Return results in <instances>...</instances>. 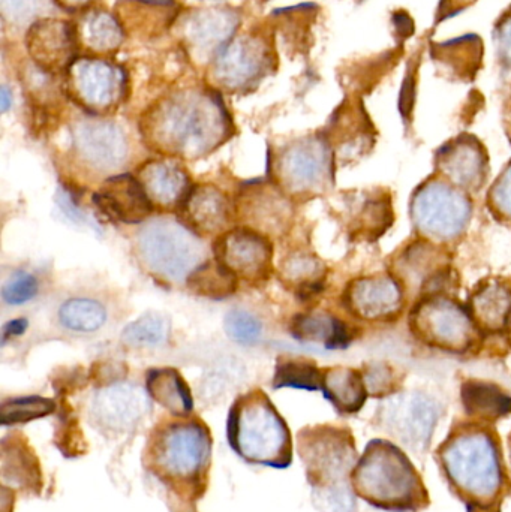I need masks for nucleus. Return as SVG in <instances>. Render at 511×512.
Wrapping results in <instances>:
<instances>
[{
  "label": "nucleus",
  "mask_w": 511,
  "mask_h": 512,
  "mask_svg": "<svg viewBox=\"0 0 511 512\" xmlns=\"http://www.w3.org/2000/svg\"><path fill=\"white\" fill-rule=\"evenodd\" d=\"M224 327L230 339L240 345H255L263 336L260 319L242 309L230 310L225 316Z\"/></svg>",
  "instance_id": "42"
},
{
  "label": "nucleus",
  "mask_w": 511,
  "mask_h": 512,
  "mask_svg": "<svg viewBox=\"0 0 511 512\" xmlns=\"http://www.w3.org/2000/svg\"><path fill=\"white\" fill-rule=\"evenodd\" d=\"M461 400L465 414L471 421L494 424L511 414V396L503 388L492 382H464L461 387Z\"/></svg>",
  "instance_id": "31"
},
{
  "label": "nucleus",
  "mask_w": 511,
  "mask_h": 512,
  "mask_svg": "<svg viewBox=\"0 0 511 512\" xmlns=\"http://www.w3.org/2000/svg\"><path fill=\"white\" fill-rule=\"evenodd\" d=\"M237 279L227 268L222 267L216 259H207L188 279V286L194 294L201 297L222 300L231 297L237 291Z\"/></svg>",
  "instance_id": "36"
},
{
  "label": "nucleus",
  "mask_w": 511,
  "mask_h": 512,
  "mask_svg": "<svg viewBox=\"0 0 511 512\" xmlns=\"http://www.w3.org/2000/svg\"><path fill=\"white\" fill-rule=\"evenodd\" d=\"M71 143L78 161L93 173H116L131 155V143L122 126L105 117L86 116L72 123Z\"/></svg>",
  "instance_id": "15"
},
{
  "label": "nucleus",
  "mask_w": 511,
  "mask_h": 512,
  "mask_svg": "<svg viewBox=\"0 0 511 512\" xmlns=\"http://www.w3.org/2000/svg\"><path fill=\"white\" fill-rule=\"evenodd\" d=\"M324 397L341 415H354L362 411L369 397L363 373L351 367H330L323 370Z\"/></svg>",
  "instance_id": "29"
},
{
  "label": "nucleus",
  "mask_w": 511,
  "mask_h": 512,
  "mask_svg": "<svg viewBox=\"0 0 511 512\" xmlns=\"http://www.w3.org/2000/svg\"><path fill=\"white\" fill-rule=\"evenodd\" d=\"M291 336L303 343H321L326 349H344L353 342V330L347 322L327 312L297 315L291 321Z\"/></svg>",
  "instance_id": "30"
},
{
  "label": "nucleus",
  "mask_w": 511,
  "mask_h": 512,
  "mask_svg": "<svg viewBox=\"0 0 511 512\" xmlns=\"http://www.w3.org/2000/svg\"><path fill=\"white\" fill-rule=\"evenodd\" d=\"M56 405L53 400L39 396L15 397L5 400L0 406V423L2 426L29 423L38 418L53 414Z\"/></svg>",
  "instance_id": "41"
},
{
  "label": "nucleus",
  "mask_w": 511,
  "mask_h": 512,
  "mask_svg": "<svg viewBox=\"0 0 511 512\" xmlns=\"http://www.w3.org/2000/svg\"><path fill=\"white\" fill-rule=\"evenodd\" d=\"M135 251L147 271L168 283H186L207 261L200 234L185 222L158 218L144 224L135 239Z\"/></svg>",
  "instance_id": "7"
},
{
  "label": "nucleus",
  "mask_w": 511,
  "mask_h": 512,
  "mask_svg": "<svg viewBox=\"0 0 511 512\" xmlns=\"http://www.w3.org/2000/svg\"><path fill=\"white\" fill-rule=\"evenodd\" d=\"M435 454L450 490L465 505L497 504L510 492L500 436L491 424H456Z\"/></svg>",
  "instance_id": "3"
},
{
  "label": "nucleus",
  "mask_w": 511,
  "mask_h": 512,
  "mask_svg": "<svg viewBox=\"0 0 511 512\" xmlns=\"http://www.w3.org/2000/svg\"><path fill=\"white\" fill-rule=\"evenodd\" d=\"M335 159L326 137L291 141L272 161L275 185L288 198L318 197L332 186Z\"/></svg>",
  "instance_id": "11"
},
{
  "label": "nucleus",
  "mask_w": 511,
  "mask_h": 512,
  "mask_svg": "<svg viewBox=\"0 0 511 512\" xmlns=\"http://www.w3.org/2000/svg\"><path fill=\"white\" fill-rule=\"evenodd\" d=\"M171 324L167 316L150 312L126 325L122 342L131 348H158L170 339Z\"/></svg>",
  "instance_id": "38"
},
{
  "label": "nucleus",
  "mask_w": 511,
  "mask_h": 512,
  "mask_svg": "<svg viewBox=\"0 0 511 512\" xmlns=\"http://www.w3.org/2000/svg\"><path fill=\"white\" fill-rule=\"evenodd\" d=\"M212 433L198 417H174L156 424L143 450V468L167 493L173 512H197L212 468Z\"/></svg>",
  "instance_id": "2"
},
{
  "label": "nucleus",
  "mask_w": 511,
  "mask_h": 512,
  "mask_svg": "<svg viewBox=\"0 0 511 512\" xmlns=\"http://www.w3.org/2000/svg\"><path fill=\"white\" fill-rule=\"evenodd\" d=\"M53 0H0V11L6 24L15 29H29L42 18L53 17Z\"/></svg>",
  "instance_id": "40"
},
{
  "label": "nucleus",
  "mask_w": 511,
  "mask_h": 512,
  "mask_svg": "<svg viewBox=\"0 0 511 512\" xmlns=\"http://www.w3.org/2000/svg\"><path fill=\"white\" fill-rule=\"evenodd\" d=\"M297 450L321 512H359L351 472L356 466V439L347 427L320 424L297 435Z\"/></svg>",
  "instance_id": "5"
},
{
  "label": "nucleus",
  "mask_w": 511,
  "mask_h": 512,
  "mask_svg": "<svg viewBox=\"0 0 511 512\" xmlns=\"http://www.w3.org/2000/svg\"><path fill=\"white\" fill-rule=\"evenodd\" d=\"M39 282L35 274L17 270L5 280L2 286V298L9 306H23L38 295Z\"/></svg>",
  "instance_id": "43"
},
{
  "label": "nucleus",
  "mask_w": 511,
  "mask_h": 512,
  "mask_svg": "<svg viewBox=\"0 0 511 512\" xmlns=\"http://www.w3.org/2000/svg\"><path fill=\"white\" fill-rule=\"evenodd\" d=\"M488 203L497 218L511 222V162L489 189Z\"/></svg>",
  "instance_id": "45"
},
{
  "label": "nucleus",
  "mask_w": 511,
  "mask_h": 512,
  "mask_svg": "<svg viewBox=\"0 0 511 512\" xmlns=\"http://www.w3.org/2000/svg\"><path fill=\"white\" fill-rule=\"evenodd\" d=\"M410 328L423 345L447 354H467L482 333L470 310L447 294L419 298L410 312Z\"/></svg>",
  "instance_id": "10"
},
{
  "label": "nucleus",
  "mask_w": 511,
  "mask_h": 512,
  "mask_svg": "<svg viewBox=\"0 0 511 512\" xmlns=\"http://www.w3.org/2000/svg\"><path fill=\"white\" fill-rule=\"evenodd\" d=\"M147 406L146 394L140 387L119 382L96 393L92 412L96 420L104 426L122 429L140 420Z\"/></svg>",
  "instance_id": "26"
},
{
  "label": "nucleus",
  "mask_w": 511,
  "mask_h": 512,
  "mask_svg": "<svg viewBox=\"0 0 511 512\" xmlns=\"http://www.w3.org/2000/svg\"><path fill=\"white\" fill-rule=\"evenodd\" d=\"M357 498L386 512H422L431 505L428 487L408 454L395 442L372 439L351 472Z\"/></svg>",
  "instance_id": "4"
},
{
  "label": "nucleus",
  "mask_w": 511,
  "mask_h": 512,
  "mask_svg": "<svg viewBox=\"0 0 511 512\" xmlns=\"http://www.w3.org/2000/svg\"><path fill=\"white\" fill-rule=\"evenodd\" d=\"M74 30L78 50L90 57H108L122 48L126 32L113 12L104 8L86 9L75 20Z\"/></svg>",
  "instance_id": "25"
},
{
  "label": "nucleus",
  "mask_w": 511,
  "mask_h": 512,
  "mask_svg": "<svg viewBox=\"0 0 511 512\" xmlns=\"http://www.w3.org/2000/svg\"><path fill=\"white\" fill-rule=\"evenodd\" d=\"M57 8L65 12H83L92 8L98 0H53Z\"/></svg>",
  "instance_id": "47"
},
{
  "label": "nucleus",
  "mask_w": 511,
  "mask_h": 512,
  "mask_svg": "<svg viewBox=\"0 0 511 512\" xmlns=\"http://www.w3.org/2000/svg\"><path fill=\"white\" fill-rule=\"evenodd\" d=\"M410 215L422 239L447 245L467 231L473 218V203L467 192L438 177L426 180L416 189Z\"/></svg>",
  "instance_id": "8"
},
{
  "label": "nucleus",
  "mask_w": 511,
  "mask_h": 512,
  "mask_svg": "<svg viewBox=\"0 0 511 512\" xmlns=\"http://www.w3.org/2000/svg\"><path fill=\"white\" fill-rule=\"evenodd\" d=\"M291 216L290 198L275 183L249 186L240 194L236 206V218L264 236L284 233Z\"/></svg>",
  "instance_id": "21"
},
{
  "label": "nucleus",
  "mask_w": 511,
  "mask_h": 512,
  "mask_svg": "<svg viewBox=\"0 0 511 512\" xmlns=\"http://www.w3.org/2000/svg\"><path fill=\"white\" fill-rule=\"evenodd\" d=\"M405 298L404 288L392 273L372 274L351 280L342 294V304L360 321L389 322L401 316Z\"/></svg>",
  "instance_id": "17"
},
{
  "label": "nucleus",
  "mask_w": 511,
  "mask_h": 512,
  "mask_svg": "<svg viewBox=\"0 0 511 512\" xmlns=\"http://www.w3.org/2000/svg\"><path fill=\"white\" fill-rule=\"evenodd\" d=\"M2 480L3 484L14 481L33 495L41 492L42 475L38 457L20 435L8 436L2 441Z\"/></svg>",
  "instance_id": "32"
},
{
  "label": "nucleus",
  "mask_w": 511,
  "mask_h": 512,
  "mask_svg": "<svg viewBox=\"0 0 511 512\" xmlns=\"http://www.w3.org/2000/svg\"><path fill=\"white\" fill-rule=\"evenodd\" d=\"M146 390L174 417H188L194 411V399L185 379L174 369H153L147 373Z\"/></svg>",
  "instance_id": "33"
},
{
  "label": "nucleus",
  "mask_w": 511,
  "mask_h": 512,
  "mask_svg": "<svg viewBox=\"0 0 511 512\" xmlns=\"http://www.w3.org/2000/svg\"><path fill=\"white\" fill-rule=\"evenodd\" d=\"M144 143L167 158L198 161L234 134L221 93L210 86H185L161 96L140 122Z\"/></svg>",
  "instance_id": "1"
},
{
  "label": "nucleus",
  "mask_w": 511,
  "mask_h": 512,
  "mask_svg": "<svg viewBox=\"0 0 511 512\" xmlns=\"http://www.w3.org/2000/svg\"><path fill=\"white\" fill-rule=\"evenodd\" d=\"M504 336H506L507 342L511 345V310L509 316H507L506 327H504Z\"/></svg>",
  "instance_id": "50"
},
{
  "label": "nucleus",
  "mask_w": 511,
  "mask_h": 512,
  "mask_svg": "<svg viewBox=\"0 0 511 512\" xmlns=\"http://www.w3.org/2000/svg\"><path fill=\"white\" fill-rule=\"evenodd\" d=\"M275 390L296 388V390L317 391L323 385V370L308 360L287 358L276 364L272 382Z\"/></svg>",
  "instance_id": "39"
},
{
  "label": "nucleus",
  "mask_w": 511,
  "mask_h": 512,
  "mask_svg": "<svg viewBox=\"0 0 511 512\" xmlns=\"http://www.w3.org/2000/svg\"><path fill=\"white\" fill-rule=\"evenodd\" d=\"M26 50L36 68L51 75H65L77 59L74 24L56 17L42 18L26 30Z\"/></svg>",
  "instance_id": "19"
},
{
  "label": "nucleus",
  "mask_w": 511,
  "mask_h": 512,
  "mask_svg": "<svg viewBox=\"0 0 511 512\" xmlns=\"http://www.w3.org/2000/svg\"><path fill=\"white\" fill-rule=\"evenodd\" d=\"M117 18L128 33L147 36L170 27L176 21L177 5L173 0H123L117 3Z\"/></svg>",
  "instance_id": "28"
},
{
  "label": "nucleus",
  "mask_w": 511,
  "mask_h": 512,
  "mask_svg": "<svg viewBox=\"0 0 511 512\" xmlns=\"http://www.w3.org/2000/svg\"><path fill=\"white\" fill-rule=\"evenodd\" d=\"M231 450L249 465L287 469L293 463V439L287 421L264 391L237 397L227 418Z\"/></svg>",
  "instance_id": "6"
},
{
  "label": "nucleus",
  "mask_w": 511,
  "mask_h": 512,
  "mask_svg": "<svg viewBox=\"0 0 511 512\" xmlns=\"http://www.w3.org/2000/svg\"><path fill=\"white\" fill-rule=\"evenodd\" d=\"M215 259L239 280L248 283L269 279L273 268V245L269 237L240 227L218 237L213 246Z\"/></svg>",
  "instance_id": "16"
},
{
  "label": "nucleus",
  "mask_w": 511,
  "mask_h": 512,
  "mask_svg": "<svg viewBox=\"0 0 511 512\" xmlns=\"http://www.w3.org/2000/svg\"><path fill=\"white\" fill-rule=\"evenodd\" d=\"M501 504H503V502L489 505H465V507H467V512H501Z\"/></svg>",
  "instance_id": "48"
},
{
  "label": "nucleus",
  "mask_w": 511,
  "mask_h": 512,
  "mask_svg": "<svg viewBox=\"0 0 511 512\" xmlns=\"http://www.w3.org/2000/svg\"><path fill=\"white\" fill-rule=\"evenodd\" d=\"M509 444H510V451H511V436H509ZM510 489H511V481H510Z\"/></svg>",
  "instance_id": "51"
},
{
  "label": "nucleus",
  "mask_w": 511,
  "mask_h": 512,
  "mask_svg": "<svg viewBox=\"0 0 511 512\" xmlns=\"http://www.w3.org/2000/svg\"><path fill=\"white\" fill-rule=\"evenodd\" d=\"M390 273L399 280L405 294H446L444 286L452 279L450 262L437 243L429 240L408 245L393 261Z\"/></svg>",
  "instance_id": "18"
},
{
  "label": "nucleus",
  "mask_w": 511,
  "mask_h": 512,
  "mask_svg": "<svg viewBox=\"0 0 511 512\" xmlns=\"http://www.w3.org/2000/svg\"><path fill=\"white\" fill-rule=\"evenodd\" d=\"M27 325H29V322L24 318L12 319L8 324H5L2 330L3 345L12 337L21 336L26 331Z\"/></svg>",
  "instance_id": "46"
},
{
  "label": "nucleus",
  "mask_w": 511,
  "mask_h": 512,
  "mask_svg": "<svg viewBox=\"0 0 511 512\" xmlns=\"http://www.w3.org/2000/svg\"><path fill=\"white\" fill-rule=\"evenodd\" d=\"M0 105H2L3 113H6L12 105V93L6 86H2V90H0Z\"/></svg>",
  "instance_id": "49"
},
{
  "label": "nucleus",
  "mask_w": 511,
  "mask_h": 512,
  "mask_svg": "<svg viewBox=\"0 0 511 512\" xmlns=\"http://www.w3.org/2000/svg\"><path fill=\"white\" fill-rule=\"evenodd\" d=\"M281 279L296 289L302 298H311L323 291L326 280V265L318 256L305 251H296L285 256L279 265Z\"/></svg>",
  "instance_id": "34"
},
{
  "label": "nucleus",
  "mask_w": 511,
  "mask_h": 512,
  "mask_svg": "<svg viewBox=\"0 0 511 512\" xmlns=\"http://www.w3.org/2000/svg\"><path fill=\"white\" fill-rule=\"evenodd\" d=\"M63 78L66 95L89 116H110L128 99V71L111 59L77 57Z\"/></svg>",
  "instance_id": "12"
},
{
  "label": "nucleus",
  "mask_w": 511,
  "mask_h": 512,
  "mask_svg": "<svg viewBox=\"0 0 511 512\" xmlns=\"http://www.w3.org/2000/svg\"><path fill=\"white\" fill-rule=\"evenodd\" d=\"M242 26V14L231 6H209L186 12L176 21L177 36L195 65L209 68Z\"/></svg>",
  "instance_id": "14"
},
{
  "label": "nucleus",
  "mask_w": 511,
  "mask_h": 512,
  "mask_svg": "<svg viewBox=\"0 0 511 512\" xmlns=\"http://www.w3.org/2000/svg\"><path fill=\"white\" fill-rule=\"evenodd\" d=\"M511 310V285L488 279L477 285L470 297V313L482 333H503Z\"/></svg>",
  "instance_id": "27"
},
{
  "label": "nucleus",
  "mask_w": 511,
  "mask_h": 512,
  "mask_svg": "<svg viewBox=\"0 0 511 512\" xmlns=\"http://www.w3.org/2000/svg\"><path fill=\"white\" fill-rule=\"evenodd\" d=\"M57 318L65 330L90 334L104 327L108 312L107 307L95 298L72 297L63 301L57 310Z\"/></svg>",
  "instance_id": "35"
},
{
  "label": "nucleus",
  "mask_w": 511,
  "mask_h": 512,
  "mask_svg": "<svg viewBox=\"0 0 511 512\" xmlns=\"http://www.w3.org/2000/svg\"><path fill=\"white\" fill-rule=\"evenodd\" d=\"M138 182L155 209H180L192 189L188 171L179 159H150L137 171Z\"/></svg>",
  "instance_id": "23"
},
{
  "label": "nucleus",
  "mask_w": 511,
  "mask_h": 512,
  "mask_svg": "<svg viewBox=\"0 0 511 512\" xmlns=\"http://www.w3.org/2000/svg\"><path fill=\"white\" fill-rule=\"evenodd\" d=\"M356 228L360 234L369 239H377L392 225V198L383 189H374L365 195L359 204Z\"/></svg>",
  "instance_id": "37"
},
{
  "label": "nucleus",
  "mask_w": 511,
  "mask_h": 512,
  "mask_svg": "<svg viewBox=\"0 0 511 512\" xmlns=\"http://www.w3.org/2000/svg\"><path fill=\"white\" fill-rule=\"evenodd\" d=\"M93 203L108 218L123 224H141L155 209L137 177L131 174L108 177L93 195Z\"/></svg>",
  "instance_id": "24"
},
{
  "label": "nucleus",
  "mask_w": 511,
  "mask_h": 512,
  "mask_svg": "<svg viewBox=\"0 0 511 512\" xmlns=\"http://www.w3.org/2000/svg\"><path fill=\"white\" fill-rule=\"evenodd\" d=\"M179 212L183 222L200 236H222L236 219V206L213 185L192 186Z\"/></svg>",
  "instance_id": "22"
},
{
  "label": "nucleus",
  "mask_w": 511,
  "mask_h": 512,
  "mask_svg": "<svg viewBox=\"0 0 511 512\" xmlns=\"http://www.w3.org/2000/svg\"><path fill=\"white\" fill-rule=\"evenodd\" d=\"M363 378H365L369 396L386 399V397L398 393V375H396L395 369H393L392 366H389V364H369L368 367H365Z\"/></svg>",
  "instance_id": "44"
},
{
  "label": "nucleus",
  "mask_w": 511,
  "mask_h": 512,
  "mask_svg": "<svg viewBox=\"0 0 511 512\" xmlns=\"http://www.w3.org/2000/svg\"><path fill=\"white\" fill-rule=\"evenodd\" d=\"M264 2H266V0H264Z\"/></svg>",
  "instance_id": "52"
},
{
  "label": "nucleus",
  "mask_w": 511,
  "mask_h": 512,
  "mask_svg": "<svg viewBox=\"0 0 511 512\" xmlns=\"http://www.w3.org/2000/svg\"><path fill=\"white\" fill-rule=\"evenodd\" d=\"M276 54L269 35L260 30L237 33L207 68L209 86L219 93L243 95L275 71Z\"/></svg>",
  "instance_id": "9"
},
{
  "label": "nucleus",
  "mask_w": 511,
  "mask_h": 512,
  "mask_svg": "<svg viewBox=\"0 0 511 512\" xmlns=\"http://www.w3.org/2000/svg\"><path fill=\"white\" fill-rule=\"evenodd\" d=\"M441 179L467 192H479L488 180L489 161L485 147L471 135L455 138L437 153Z\"/></svg>",
  "instance_id": "20"
},
{
  "label": "nucleus",
  "mask_w": 511,
  "mask_h": 512,
  "mask_svg": "<svg viewBox=\"0 0 511 512\" xmlns=\"http://www.w3.org/2000/svg\"><path fill=\"white\" fill-rule=\"evenodd\" d=\"M441 406L423 391H401L386 397L375 414L377 426L413 453H428Z\"/></svg>",
  "instance_id": "13"
}]
</instances>
